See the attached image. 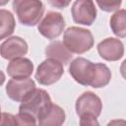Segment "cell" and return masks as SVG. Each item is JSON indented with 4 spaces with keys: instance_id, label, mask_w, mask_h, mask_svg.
<instances>
[{
    "instance_id": "obj_1",
    "label": "cell",
    "mask_w": 126,
    "mask_h": 126,
    "mask_svg": "<svg viewBox=\"0 0 126 126\" xmlns=\"http://www.w3.org/2000/svg\"><path fill=\"white\" fill-rule=\"evenodd\" d=\"M63 43L72 53L81 54L93 47L94 37L89 30L78 27H70L64 32Z\"/></svg>"
},
{
    "instance_id": "obj_2",
    "label": "cell",
    "mask_w": 126,
    "mask_h": 126,
    "mask_svg": "<svg viewBox=\"0 0 126 126\" xmlns=\"http://www.w3.org/2000/svg\"><path fill=\"white\" fill-rule=\"evenodd\" d=\"M13 9L20 23L29 27L35 26L44 12V6L41 0H14Z\"/></svg>"
},
{
    "instance_id": "obj_3",
    "label": "cell",
    "mask_w": 126,
    "mask_h": 126,
    "mask_svg": "<svg viewBox=\"0 0 126 126\" xmlns=\"http://www.w3.org/2000/svg\"><path fill=\"white\" fill-rule=\"evenodd\" d=\"M51 104V98L47 92L42 89H35L24 101H22L19 111L31 114L38 120L50 108Z\"/></svg>"
},
{
    "instance_id": "obj_4",
    "label": "cell",
    "mask_w": 126,
    "mask_h": 126,
    "mask_svg": "<svg viewBox=\"0 0 126 126\" xmlns=\"http://www.w3.org/2000/svg\"><path fill=\"white\" fill-rule=\"evenodd\" d=\"M95 63H93L83 57H78L73 60L69 67L70 75L77 83L83 86L92 85L95 76Z\"/></svg>"
},
{
    "instance_id": "obj_5",
    "label": "cell",
    "mask_w": 126,
    "mask_h": 126,
    "mask_svg": "<svg viewBox=\"0 0 126 126\" xmlns=\"http://www.w3.org/2000/svg\"><path fill=\"white\" fill-rule=\"evenodd\" d=\"M64 69L61 62L47 58L39 64L35 72V79L40 85L49 86L56 83L63 75Z\"/></svg>"
},
{
    "instance_id": "obj_6",
    "label": "cell",
    "mask_w": 126,
    "mask_h": 126,
    "mask_svg": "<svg viewBox=\"0 0 126 126\" xmlns=\"http://www.w3.org/2000/svg\"><path fill=\"white\" fill-rule=\"evenodd\" d=\"M101 109L102 103L100 98L92 92H86L77 98L76 112L80 118H97L101 112Z\"/></svg>"
},
{
    "instance_id": "obj_7",
    "label": "cell",
    "mask_w": 126,
    "mask_h": 126,
    "mask_svg": "<svg viewBox=\"0 0 126 126\" xmlns=\"http://www.w3.org/2000/svg\"><path fill=\"white\" fill-rule=\"evenodd\" d=\"M35 90V84L33 80L28 78H13L6 86L7 95L15 100L22 102L24 101L33 91Z\"/></svg>"
},
{
    "instance_id": "obj_8",
    "label": "cell",
    "mask_w": 126,
    "mask_h": 126,
    "mask_svg": "<svg viewBox=\"0 0 126 126\" xmlns=\"http://www.w3.org/2000/svg\"><path fill=\"white\" fill-rule=\"evenodd\" d=\"M65 27L63 16L57 12H49L38 25V32L46 38L53 39L58 37Z\"/></svg>"
},
{
    "instance_id": "obj_9",
    "label": "cell",
    "mask_w": 126,
    "mask_h": 126,
    "mask_svg": "<svg viewBox=\"0 0 126 126\" xmlns=\"http://www.w3.org/2000/svg\"><path fill=\"white\" fill-rule=\"evenodd\" d=\"M73 20L77 24L91 26L96 18V8L93 0H76L72 6Z\"/></svg>"
},
{
    "instance_id": "obj_10",
    "label": "cell",
    "mask_w": 126,
    "mask_h": 126,
    "mask_svg": "<svg viewBox=\"0 0 126 126\" xmlns=\"http://www.w3.org/2000/svg\"><path fill=\"white\" fill-rule=\"evenodd\" d=\"M28 52V44L27 42L19 37L12 36L6 39L0 45V55L7 60H12L17 57H22Z\"/></svg>"
},
{
    "instance_id": "obj_11",
    "label": "cell",
    "mask_w": 126,
    "mask_h": 126,
    "mask_svg": "<svg viewBox=\"0 0 126 126\" xmlns=\"http://www.w3.org/2000/svg\"><path fill=\"white\" fill-rule=\"evenodd\" d=\"M97 51L101 58L107 61H116L123 56L124 47L119 39L108 37L97 44Z\"/></svg>"
},
{
    "instance_id": "obj_12",
    "label": "cell",
    "mask_w": 126,
    "mask_h": 126,
    "mask_svg": "<svg viewBox=\"0 0 126 126\" xmlns=\"http://www.w3.org/2000/svg\"><path fill=\"white\" fill-rule=\"evenodd\" d=\"M33 71V64L28 58L17 57L10 61L7 66V73L12 78H28Z\"/></svg>"
},
{
    "instance_id": "obj_13",
    "label": "cell",
    "mask_w": 126,
    "mask_h": 126,
    "mask_svg": "<svg viewBox=\"0 0 126 126\" xmlns=\"http://www.w3.org/2000/svg\"><path fill=\"white\" fill-rule=\"evenodd\" d=\"M45 54L48 58H53L63 64H67L72 59V52L67 49L61 41H53L45 48Z\"/></svg>"
},
{
    "instance_id": "obj_14",
    "label": "cell",
    "mask_w": 126,
    "mask_h": 126,
    "mask_svg": "<svg viewBox=\"0 0 126 126\" xmlns=\"http://www.w3.org/2000/svg\"><path fill=\"white\" fill-rule=\"evenodd\" d=\"M65 121L64 110L56 105L51 104L50 108L38 119V124L41 126H59Z\"/></svg>"
},
{
    "instance_id": "obj_15",
    "label": "cell",
    "mask_w": 126,
    "mask_h": 126,
    "mask_svg": "<svg viewBox=\"0 0 126 126\" xmlns=\"http://www.w3.org/2000/svg\"><path fill=\"white\" fill-rule=\"evenodd\" d=\"M15 25L13 14L8 10L0 9V40L13 33Z\"/></svg>"
},
{
    "instance_id": "obj_16",
    "label": "cell",
    "mask_w": 126,
    "mask_h": 126,
    "mask_svg": "<svg viewBox=\"0 0 126 126\" xmlns=\"http://www.w3.org/2000/svg\"><path fill=\"white\" fill-rule=\"evenodd\" d=\"M125 17H126V12L124 9H121L115 12L110 19V27L112 29V32L115 35L119 37H125L126 35Z\"/></svg>"
},
{
    "instance_id": "obj_17",
    "label": "cell",
    "mask_w": 126,
    "mask_h": 126,
    "mask_svg": "<svg viewBox=\"0 0 126 126\" xmlns=\"http://www.w3.org/2000/svg\"><path fill=\"white\" fill-rule=\"evenodd\" d=\"M95 76L91 87L97 89L106 86L111 79V72L108 67L102 63H95Z\"/></svg>"
},
{
    "instance_id": "obj_18",
    "label": "cell",
    "mask_w": 126,
    "mask_h": 126,
    "mask_svg": "<svg viewBox=\"0 0 126 126\" xmlns=\"http://www.w3.org/2000/svg\"><path fill=\"white\" fill-rule=\"evenodd\" d=\"M122 0H96L99 8L105 12H112L117 10L121 5Z\"/></svg>"
},
{
    "instance_id": "obj_19",
    "label": "cell",
    "mask_w": 126,
    "mask_h": 126,
    "mask_svg": "<svg viewBox=\"0 0 126 126\" xmlns=\"http://www.w3.org/2000/svg\"><path fill=\"white\" fill-rule=\"evenodd\" d=\"M14 116H15L16 125H35L36 124V119L31 114L19 111V113Z\"/></svg>"
},
{
    "instance_id": "obj_20",
    "label": "cell",
    "mask_w": 126,
    "mask_h": 126,
    "mask_svg": "<svg viewBox=\"0 0 126 126\" xmlns=\"http://www.w3.org/2000/svg\"><path fill=\"white\" fill-rule=\"evenodd\" d=\"M0 125H16L15 116L10 113H2L0 116Z\"/></svg>"
},
{
    "instance_id": "obj_21",
    "label": "cell",
    "mask_w": 126,
    "mask_h": 126,
    "mask_svg": "<svg viewBox=\"0 0 126 126\" xmlns=\"http://www.w3.org/2000/svg\"><path fill=\"white\" fill-rule=\"evenodd\" d=\"M80 124L82 126H94V125H98V122L96 121V118H92V117H84L80 118Z\"/></svg>"
},
{
    "instance_id": "obj_22",
    "label": "cell",
    "mask_w": 126,
    "mask_h": 126,
    "mask_svg": "<svg viewBox=\"0 0 126 126\" xmlns=\"http://www.w3.org/2000/svg\"><path fill=\"white\" fill-rule=\"evenodd\" d=\"M4 81H5V75L2 71H0V86L4 83Z\"/></svg>"
},
{
    "instance_id": "obj_23",
    "label": "cell",
    "mask_w": 126,
    "mask_h": 126,
    "mask_svg": "<svg viewBox=\"0 0 126 126\" xmlns=\"http://www.w3.org/2000/svg\"><path fill=\"white\" fill-rule=\"evenodd\" d=\"M8 1H9V0H0V6L6 5V4L8 3Z\"/></svg>"
},
{
    "instance_id": "obj_24",
    "label": "cell",
    "mask_w": 126,
    "mask_h": 126,
    "mask_svg": "<svg viewBox=\"0 0 126 126\" xmlns=\"http://www.w3.org/2000/svg\"><path fill=\"white\" fill-rule=\"evenodd\" d=\"M0 110H1V107H0ZM0 116H1V111H0Z\"/></svg>"
}]
</instances>
